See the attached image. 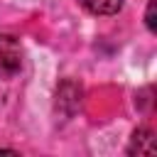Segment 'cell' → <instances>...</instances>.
Listing matches in <instances>:
<instances>
[{
	"label": "cell",
	"mask_w": 157,
	"mask_h": 157,
	"mask_svg": "<svg viewBox=\"0 0 157 157\" xmlns=\"http://www.w3.org/2000/svg\"><path fill=\"white\" fill-rule=\"evenodd\" d=\"M25 64V52L17 37L0 32V78L10 81L22 71Z\"/></svg>",
	"instance_id": "obj_1"
},
{
	"label": "cell",
	"mask_w": 157,
	"mask_h": 157,
	"mask_svg": "<svg viewBox=\"0 0 157 157\" xmlns=\"http://www.w3.org/2000/svg\"><path fill=\"white\" fill-rule=\"evenodd\" d=\"M81 96H83V91L76 81H71V78L61 81L59 88H56V110H61L64 115L71 118L81 108Z\"/></svg>",
	"instance_id": "obj_2"
},
{
	"label": "cell",
	"mask_w": 157,
	"mask_h": 157,
	"mask_svg": "<svg viewBox=\"0 0 157 157\" xmlns=\"http://www.w3.org/2000/svg\"><path fill=\"white\" fill-rule=\"evenodd\" d=\"M88 15H96V17H113L123 10L125 0H76Z\"/></svg>",
	"instance_id": "obj_3"
},
{
	"label": "cell",
	"mask_w": 157,
	"mask_h": 157,
	"mask_svg": "<svg viewBox=\"0 0 157 157\" xmlns=\"http://www.w3.org/2000/svg\"><path fill=\"white\" fill-rule=\"evenodd\" d=\"M128 155H152L155 152V137L150 128H137L130 137V145L125 150Z\"/></svg>",
	"instance_id": "obj_4"
},
{
	"label": "cell",
	"mask_w": 157,
	"mask_h": 157,
	"mask_svg": "<svg viewBox=\"0 0 157 157\" xmlns=\"http://www.w3.org/2000/svg\"><path fill=\"white\" fill-rule=\"evenodd\" d=\"M145 25H147V29H150L152 34L157 32V22H155V0L147 2V10H145Z\"/></svg>",
	"instance_id": "obj_5"
}]
</instances>
